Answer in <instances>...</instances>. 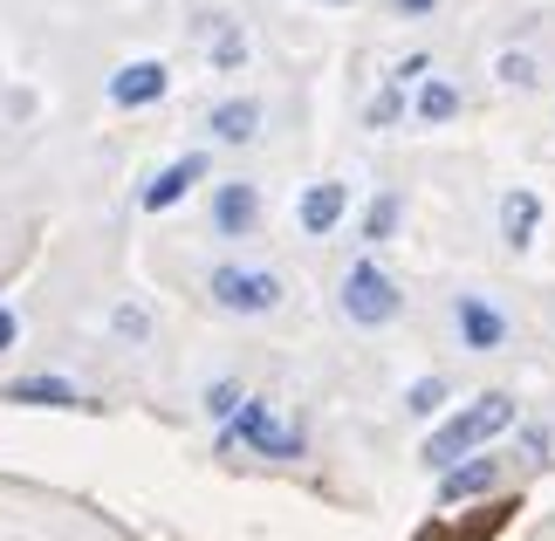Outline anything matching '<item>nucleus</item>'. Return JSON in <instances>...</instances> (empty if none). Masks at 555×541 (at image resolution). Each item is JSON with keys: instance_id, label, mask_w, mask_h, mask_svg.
Masks as SVG:
<instances>
[{"instance_id": "1", "label": "nucleus", "mask_w": 555, "mask_h": 541, "mask_svg": "<svg viewBox=\"0 0 555 541\" xmlns=\"http://www.w3.org/2000/svg\"><path fill=\"white\" fill-rule=\"evenodd\" d=\"M521 411H515V398L507 391H487V398H474L466 411H453V418H446L433 439H425V466H453V460H466V452H480L487 439H501L507 425H515Z\"/></svg>"}, {"instance_id": "2", "label": "nucleus", "mask_w": 555, "mask_h": 541, "mask_svg": "<svg viewBox=\"0 0 555 541\" xmlns=\"http://www.w3.org/2000/svg\"><path fill=\"white\" fill-rule=\"evenodd\" d=\"M206 295H212V309H227V315H274V309H282V274L220 261L206 274Z\"/></svg>"}, {"instance_id": "3", "label": "nucleus", "mask_w": 555, "mask_h": 541, "mask_svg": "<svg viewBox=\"0 0 555 541\" xmlns=\"http://www.w3.org/2000/svg\"><path fill=\"white\" fill-rule=\"evenodd\" d=\"M227 446H254V452H268V460H302L309 439H302V425H282V411L268 398H247L227 418Z\"/></svg>"}, {"instance_id": "4", "label": "nucleus", "mask_w": 555, "mask_h": 541, "mask_svg": "<svg viewBox=\"0 0 555 541\" xmlns=\"http://www.w3.org/2000/svg\"><path fill=\"white\" fill-rule=\"evenodd\" d=\"M344 315L357 322V330H391V322L404 315L398 281L384 274L377 261H357V268L344 274Z\"/></svg>"}, {"instance_id": "5", "label": "nucleus", "mask_w": 555, "mask_h": 541, "mask_svg": "<svg viewBox=\"0 0 555 541\" xmlns=\"http://www.w3.org/2000/svg\"><path fill=\"white\" fill-rule=\"evenodd\" d=\"M494 487H501V460H494V452H466V466L453 460L439 473V501L446 507H453V501H480V493H494Z\"/></svg>"}, {"instance_id": "6", "label": "nucleus", "mask_w": 555, "mask_h": 541, "mask_svg": "<svg viewBox=\"0 0 555 541\" xmlns=\"http://www.w3.org/2000/svg\"><path fill=\"white\" fill-rule=\"evenodd\" d=\"M165 90H172V69H165V62H124V69L111 76L117 111H144V103H158Z\"/></svg>"}, {"instance_id": "7", "label": "nucleus", "mask_w": 555, "mask_h": 541, "mask_svg": "<svg viewBox=\"0 0 555 541\" xmlns=\"http://www.w3.org/2000/svg\"><path fill=\"white\" fill-rule=\"evenodd\" d=\"M453 322H460L466 350H501V343H507V315L494 309V301H480V295H460L453 301Z\"/></svg>"}, {"instance_id": "8", "label": "nucleus", "mask_w": 555, "mask_h": 541, "mask_svg": "<svg viewBox=\"0 0 555 541\" xmlns=\"http://www.w3.org/2000/svg\"><path fill=\"white\" fill-rule=\"evenodd\" d=\"M199 179H206V151H185V158H172L152 185H144V212H172Z\"/></svg>"}, {"instance_id": "9", "label": "nucleus", "mask_w": 555, "mask_h": 541, "mask_svg": "<svg viewBox=\"0 0 555 541\" xmlns=\"http://www.w3.org/2000/svg\"><path fill=\"white\" fill-rule=\"evenodd\" d=\"M254 220H261V192H254L247 179H233V185L212 192V227H220L227 241H247Z\"/></svg>"}, {"instance_id": "10", "label": "nucleus", "mask_w": 555, "mask_h": 541, "mask_svg": "<svg viewBox=\"0 0 555 541\" xmlns=\"http://www.w3.org/2000/svg\"><path fill=\"white\" fill-rule=\"evenodd\" d=\"M344 206H350V185H336V179H323V185H309L302 192V206H295V220H302V233H336V220H344Z\"/></svg>"}, {"instance_id": "11", "label": "nucleus", "mask_w": 555, "mask_h": 541, "mask_svg": "<svg viewBox=\"0 0 555 541\" xmlns=\"http://www.w3.org/2000/svg\"><path fill=\"white\" fill-rule=\"evenodd\" d=\"M206 131L220 138V144H254V138H261V103H254V96H227V103H212Z\"/></svg>"}, {"instance_id": "12", "label": "nucleus", "mask_w": 555, "mask_h": 541, "mask_svg": "<svg viewBox=\"0 0 555 541\" xmlns=\"http://www.w3.org/2000/svg\"><path fill=\"white\" fill-rule=\"evenodd\" d=\"M8 404H49V411H76L82 391L69 377H14L8 384Z\"/></svg>"}, {"instance_id": "13", "label": "nucleus", "mask_w": 555, "mask_h": 541, "mask_svg": "<svg viewBox=\"0 0 555 541\" xmlns=\"http://www.w3.org/2000/svg\"><path fill=\"white\" fill-rule=\"evenodd\" d=\"M535 220H542V199H535V192H507V199H501V241L507 247H528V241H535Z\"/></svg>"}, {"instance_id": "14", "label": "nucleus", "mask_w": 555, "mask_h": 541, "mask_svg": "<svg viewBox=\"0 0 555 541\" xmlns=\"http://www.w3.org/2000/svg\"><path fill=\"white\" fill-rule=\"evenodd\" d=\"M412 111H418V124H453L460 117V90H453V82H425Z\"/></svg>"}, {"instance_id": "15", "label": "nucleus", "mask_w": 555, "mask_h": 541, "mask_svg": "<svg viewBox=\"0 0 555 541\" xmlns=\"http://www.w3.org/2000/svg\"><path fill=\"white\" fill-rule=\"evenodd\" d=\"M391 227H398V192H377L364 212V241H391Z\"/></svg>"}, {"instance_id": "16", "label": "nucleus", "mask_w": 555, "mask_h": 541, "mask_svg": "<svg viewBox=\"0 0 555 541\" xmlns=\"http://www.w3.org/2000/svg\"><path fill=\"white\" fill-rule=\"evenodd\" d=\"M439 404H446V377H418L412 391H404V411H418V418H433Z\"/></svg>"}, {"instance_id": "17", "label": "nucleus", "mask_w": 555, "mask_h": 541, "mask_svg": "<svg viewBox=\"0 0 555 541\" xmlns=\"http://www.w3.org/2000/svg\"><path fill=\"white\" fill-rule=\"evenodd\" d=\"M241 404H247V398H241V384H233V377H220V384L206 391V411H212V418H233Z\"/></svg>"}, {"instance_id": "18", "label": "nucleus", "mask_w": 555, "mask_h": 541, "mask_svg": "<svg viewBox=\"0 0 555 541\" xmlns=\"http://www.w3.org/2000/svg\"><path fill=\"white\" fill-rule=\"evenodd\" d=\"M212 62H220V69H241V62H247L241 28H220V41H212Z\"/></svg>"}, {"instance_id": "19", "label": "nucleus", "mask_w": 555, "mask_h": 541, "mask_svg": "<svg viewBox=\"0 0 555 541\" xmlns=\"http://www.w3.org/2000/svg\"><path fill=\"white\" fill-rule=\"evenodd\" d=\"M501 82H507V90H528V82H535V62H528V55H501Z\"/></svg>"}, {"instance_id": "20", "label": "nucleus", "mask_w": 555, "mask_h": 541, "mask_svg": "<svg viewBox=\"0 0 555 541\" xmlns=\"http://www.w3.org/2000/svg\"><path fill=\"white\" fill-rule=\"evenodd\" d=\"M521 460H535V466L548 460V425H528L521 431Z\"/></svg>"}, {"instance_id": "21", "label": "nucleus", "mask_w": 555, "mask_h": 541, "mask_svg": "<svg viewBox=\"0 0 555 541\" xmlns=\"http://www.w3.org/2000/svg\"><path fill=\"white\" fill-rule=\"evenodd\" d=\"M398 111H404V96H398V82H391V90L371 103V124H398Z\"/></svg>"}, {"instance_id": "22", "label": "nucleus", "mask_w": 555, "mask_h": 541, "mask_svg": "<svg viewBox=\"0 0 555 541\" xmlns=\"http://www.w3.org/2000/svg\"><path fill=\"white\" fill-rule=\"evenodd\" d=\"M117 330H124V336H144L152 322H144V309H117Z\"/></svg>"}, {"instance_id": "23", "label": "nucleus", "mask_w": 555, "mask_h": 541, "mask_svg": "<svg viewBox=\"0 0 555 541\" xmlns=\"http://www.w3.org/2000/svg\"><path fill=\"white\" fill-rule=\"evenodd\" d=\"M14 336H21V322H14V309H0V350H14Z\"/></svg>"}, {"instance_id": "24", "label": "nucleus", "mask_w": 555, "mask_h": 541, "mask_svg": "<svg viewBox=\"0 0 555 541\" xmlns=\"http://www.w3.org/2000/svg\"><path fill=\"white\" fill-rule=\"evenodd\" d=\"M391 8H398V14H433L439 0H391Z\"/></svg>"}]
</instances>
